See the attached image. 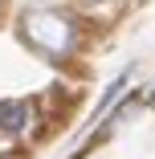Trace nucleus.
Returning a JSON list of instances; mask_svg holds the SVG:
<instances>
[{
    "label": "nucleus",
    "mask_w": 155,
    "mask_h": 159,
    "mask_svg": "<svg viewBox=\"0 0 155 159\" xmlns=\"http://www.w3.org/2000/svg\"><path fill=\"white\" fill-rule=\"evenodd\" d=\"M29 122V102H4L0 106V126L4 131H25Z\"/></svg>",
    "instance_id": "f03ea898"
},
{
    "label": "nucleus",
    "mask_w": 155,
    "mask_h": 159,
    "mask_svg": "<svg viewBox=\"0 0 155 159\" xmlns=\"http://www.w3.org/2000/svg\"><path fill=\"white\" fill-rule=\"evenodd\" d=\"M25 33H29V41L41 45L45 53H66L70 41H74V29L61 16H53V12H29L25 16Z\"/></svg>",
    "instance_id": "f257e3e1"
}]
</instances>
